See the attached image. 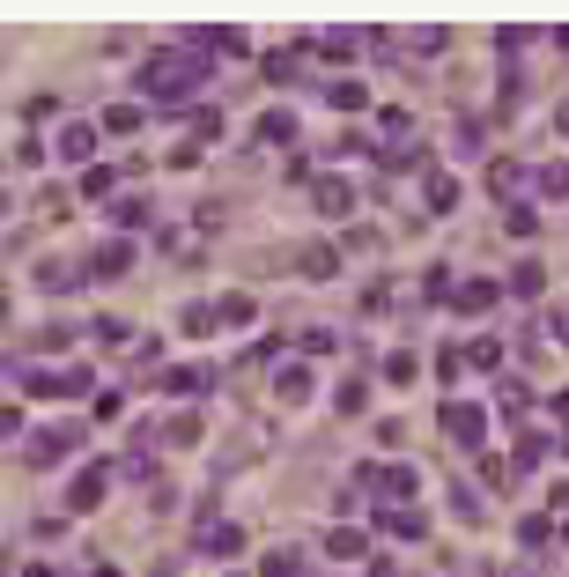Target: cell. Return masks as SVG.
<instances>
[{
	"instance_id": "6da1fadb",
	"label": "cell",
	"mask_w": 569,
	"mask_h": 577,
	"mask_svg": "<svg viewBox=\"0 0 569 577\" xmlns=\"http://www.w3.org/2000/svg\"><path fill=\"white\" fill-rule=\"evenodd\" d=\"M207 82V60L200 52H156V60L141 67V97H156L163 104V119H185V104H193V89Z\"/></svg>"
},
{
	"instance_id": "7a4b0ae2",
	"label": "cell",
	"mask_w": 569,
	"mask_h": 577,
	"mask_svg": "<svg viewBox=\"0 0 569 577\" xmlns=\"http://www.w3.org/2000/svg\"><path fill=\"white\" fill-rule=\"evenodd\" d=\"M82 437H89V422H60V430H30V444H23V467H30V474H52L60 459H74V452H82Z\"/></svg>"
},
{
	"instance_id": "3957f363",
	"label": "cell",
	"mask_w": 569,
	"mask_h": 577,
	"mask_svg": "<svg viewBox=\"0 0 569 577\" xmlns=\"http://www.w3.org/2000/svg\"><path fill=\"white\" fill-rule=\"evenodd\" d=\"M134 259H141L134 237H104V245L82 259V282H126V274H134Z\"/></svg>"
},
{
	"instance_id": "277c9868",
	"label": "cell",
	"mask_w": 569,
	"mask_h": 577,
	"mask_svg": "<svg viewBox=\"0 0 569 577\" xmlns=\"http://www.w3.org/2000/svg\"><path fill=\"white\" fill-rule=\"evenodd\" d=\"M436 422H444V437L459 444V452H481V437H488V407H473V400H444Z\"/></svg>"
},
{
	"instance_id": "5b68a950",
	"label": "cell",
	"mask_w": 569,
	"mask_h": 577,
	"mask_svg": "<svg viewBox=\"0 0 569 577\" xmlns=\"http://www.w3.org/2000/svg\"><path fill=\"white\" fill-rule=\"evenodd\" d=\"M111 481H119V459H89V467L67 481V511H97L111 496Z\"/></svg>"
},
{
	"instance_id": "8992f818",
	"label": "cell",
	"mask_w": 569,
	"mask_h": 577,
	"mask_svg": "<svg viewBox=\"0 0 569 577\" xmlns=\"http://www.w3.org/2000/svg\"><path fill=\"white\" fill-rule=\"evenodd\" d=\"M289 267L303 274V282H333V274H340V245H326V237H303V245L289 252Z\"/></svg>"
},
{
	"instance_id": "52a82bcc",
	"label": "cell",
	"mask_w": 569,
	"mask_h": 577,
	"mask_svg": "<svg viewBox=\"0 0 569 577\" xmlns=\"http://www.w3.org/2000/svg\"><path fill=\"white\" fill-rule=\"evenodd\" d=\"M193 548L200 555H244V526H230V518H193Z\"/></svg>"
},
{
	"instance_id": "ba28073f",
	"label": "cell",
	"mask_w": 569,
	"mask_h": 577,
	"mask_svg": "<svg viewBox=\"0 0 569 577\" xmlns=\"http://www.w3.org/2000/svg\"><path fill=\"white\" fill-rule=\"evenodd\" d=\"M525 185H533V163H525V156H496V163H488V193H496V200H510V208H518Z\"/></svg>"
},
{
	"instance_id": "9c48e42d",
	"label": "cell",
	"mask_w": 569,
	"mask_h": 577,
	"mask_svg": "<svg viewBox=\"0 0 569 577\" xmlns=\"http://www.w3.org/2000/svg\"><path fill=\"white\" fill-rule=\"evenodd\" d=\"M370 518L392 533V541H422V533H429V511H422V504H377Z\"/></svg>"
},
{
	"instance_id": "30bf717a",
	"label": "cell",
	"mask_w": 569,
	"mask_h": 577,
	"mask_svg": "<svg viewBox=\"0 0 569 577\" xmlns=\"http://www.w3.org/2000/svg\"><path fill=\"white\" fill-rule=\"evenodd\" d=\"M311 208L326 215V222H348L355 215V185L348 178H311Z\"/></svg>"
},
{
	"instance_id": "8fae6325",
	"label": "cell",
	"mask_w": 569,
	"mask_h": 577,
	"mask_svg": "<svg viewBox=\"0 0 569 577\" xmlns=\"http://www.w3.org/2000/svg\"><path fill=\"white\" fill-rule=\"evenodd\" d=\"M52 148H60V163H82V171H89V156H97V126H89V119H60V141H52Z\"/></svg>"
},
{
	"instance_id": "7c38bea8",
	"label": "cell",
	"mask_w": 569,
	"mask_h": 577,
	"mask_svg": "<svg viewBox=\"0 0 569 577\" xmlns=\"http://www.w3.org/2000/svg\"><path fill=\"white\" fill-rule=\"evenodd\" d=\"M503 296H518V304H540V296H547V259H540V252L518 259V267H510V282H503Z\"/></svg>"
},
{
	"instance_id": "4fadbf2b",
	"label": "cell",
	"mask_w": 569,
	"mask_h": 577,
	"mask_svg": "<svg viewBox=\"0 0 569 577\" xmlns=\"http://www.w3.org/2000/svg\"><path fill=\"white\" fill-rule=\"evenodd\" d=\"M311 393H318V378H311V363H303V356L274 370V400H281V407H303Z\"/></svg>"
},
{
	"instance_id": "5bb4252c",
	"label": "cell",
	"mask_w": 569,
	"mask_h": 577,
	"mask_svg": "<svg viewBox=\"0 0 569 577\" xmlns=\"http://www.w3.org/2000/svg\"><path fill=\"white\" fill-rule=\"evenodd\" d=\"M496 304H503V282H451V311H466V319H481Z\"/></svg>"
},
{
	"instance_id": "9a60e30c",
	"label": "cell",
	"mask_w": 569,
	"mask_h": 577,
	"mask_svg": "<svg viewBox=\"0 0 569 577\" xmlns=\"http://www.w3.org/2000/svg\"><path fill=\"white\" fill-rule=\"evenodd\" d=\"M311 45H318V52H326V60H333V67H348V60H363V45H370V30H318V37H311Z\"/></svg>"
},
{
	"instance_id": "2e32d148",
	"label": "cell",
	"mask_w": 569,
	"mask_h": 577,
	"mask_svg": "<svg viewBox=\"0 0 569 577\" xmlns=\"http://www.w3.org/2000/svg\"><path fill=\"white\" fill-rule=\"evenodd\" d=\"M207 385H215V370H200V363H170V370H163V393H170V400H200Z\"/></svg>"
},
{
	"instance_id": "e0dca14e",
	"label": "cell",
	"mask_w": 569,
	"mask_h": 577,
	"mask_svg": "<svg viewBox=\"0 0 569 577\" xmlns=\"http://www.w3.org/2000/svg\"><path fill=\"white\" fill-rule=\"evenodd\" d=\"M148 215H156V208H148L141 193H126V200L111 193V237H141V230H148Z\"/></svg>"
},
{
	"instance_id": "ac0fdd59",
	"label": "cell",
	"mask_w": 569,
	"mask_h": 577,
	"mask_svg": "<svg viewBox=\"0 0 569 577\" xmlns=\"http://www.w3.org/2000/svg\"><path fill=\"white\" fill-rule=\"evenodd\" d=\"M422 208H429V215H451V208H459V178L429 163V171H422Z\"/></svg>"
},
{
	"instance_id": "d6986e66",
	"label": "cell",
	"mask_w": 569,
	"mask_h": 577,
	"mask_svg": "<svg viewBox=\"0 0 569 577\" xmlns=\"http://www.w3.org/2000/svg\"><path fill=\"white\" fill-rule=\"evenodd\" d=\"M30 282L45 289V296H67V289H82V267H67V259H37Z\"/></svg>"
},
{
	"instance_id": "ffe728a7",
	"label": "cell",
	"mask_w": 569,
	"mask_h": 577,
	"mask_svg": "<svg viewBox=\"0 0 569 577\" xmlns=\"http://www.w3.org/2000/svg\"><path fill=\"white\" fill-rule=\"evenodd\" d=\"M333 415H348V422L370 415V378H363V370H348V378L333 385Z\"/></svg>"
},
{
	"instance_id": "44dd1931",
	"label": "cell",
	"mask_w": 569,
	"mask_h": 577,
	"mask_svg": "<svg viewBox=\"0 0 569 577\" xmlns=\"http://www.w3.org/2000/svg\"><path fill=\"white\" fill-rule=\"evenodd\" d=\"M326 555H333V563H363V555H370V533H363V526H333V533H326Z\"/></svg>"
},
{
	"instance_id": "7402d4cb",
	"label": "cell",
	"mask_w": 569,
	"mask_h": 577,
	"mask_svg": "<svg viewBox=\"0 0 569 577\" xmlns=\"http://www.w3.org/2000/svg\"><path fill=\"white\" fill-rule=\"evenodd\" d=\"M163 444H170V452H193V444H200V415H193V407H170Z\"/></svg>"
},
{
	"instance_id": "603a6c76",
	"label": "cell",
	"mask_w": 569,
	"mask_h": 577,
	"mask_svg": "<svg viewBox=\"0 0 569 577\" xmlns=\"http://www.w3.org/2000/svg\"><path fill=\"white\" fill-rule=\"evenodd\" d=\"M496 407L510 422H525V415H533V385H525V378H496Z\"/></svg>"
},
{
	"instance_id": "cb8c5ba5",
	"label": "cell",
	"mask_w": 569,
	"mask_h": 577,
	"mask_svg": "<svg viewBox=\"0 0 569 577\" xmlns=\"http://www.w3.org/2000/svg\"><path fill=\"white\" fill-rule=\"evenodd\" d=\"M547 452H555V437H547V430H533V422H525V430H518V474H533V467H540Z\"/></svg>"
},
{
	"instance_id": "d4e9b609",
	"label": "cell",
	"mask_w": 569,
	"mask_h": 577,
	"mask_svg": "<svg viewBox=\"0 0 569 577\" xmlns=\"http://www.w3.org/2000/svg\"><path fill=\"white\" fill-rule=\"evenodd\" d=\"M326 104L333 111H370V89L355 82V74H340V82H326Z\"/></svg>"
},
{
	"instance_id": "484cf974",
	"label": "cell",
	"mask_w": 569,
	"mask_h": 577,
	"mask_svg": "<svg viewBox=\"0 0 569 577\" xmlns=\"http://www.w3.org/2000/svg\"><path fill=\"white\" fill-rule=\"evenodd\" d=\"M459 363H466V370H488V378H496V370H503V341H488V333H481V341H466V348H459Z\"/></svg>"
},
{
	"instance_id": "4316f807",
	"label": "cell",
	"mask_w": 569,
	"mask_h": 577,
	"mask_svg": "<svg viewBox=\"0 0 569 577\" xmlns=\"http://www.w3.org/2000/svg\"><path fill=\"white\" fill-rule=\"evenodd\" d=\"M533 193H540V200H569V163H562V156L533 171Z\"/></svg>"
},
{
	"instance_id": "83f0119b",
	"label": "cell",
	"mask_w": 569,
	"mask_h": 577,
	"mask_svg": "<svg viewBox=\"0 0 569 577\" xmlns=\"http://www.w3.org/2000/svg\"><path fill=\"white\" fill-rule=\"evenodd\" d=\"M333 348H340V333H333V326H303V333H296V356H303V363L333 356Z\"/></svg>"
},
{
	"instance_id": "f1b7e54d",
	"label": "cell",
	"mask_w": 569,
	"mask_h": 577,
	"mask_svg": "<svg viewBox=\"0 0 569 577\" xmlns=\"http://www.w3.org/2000/svg\"><path fill=\"white\" fill-rule=\"evenodd\" d=\"M97 126H104V134H141L148 111H141V104H104V119H97Z\"/></svg>"
},
{
	"instance_id": "f546056e",
	"label": "cell",
	"mask_w": 569,
	"mask_h": 577,
	"mask_svg": "<svg viewBox=\"0 0 569 577\" xmlns=\"http://www.w3.org/2000/svg\"><path fill=\"white\" fill-rule=\"evenodd\" d=\"M185 126H193V141L207 148V141H215V134H222V111H215V104H200V97H193V104H185Z\"/></svg>"
},
{
	"instance_id": "4dcf8cb0",
	"label": "cell",
	"mask_w": 569,
	"mask_h": 577,
	"mask_svg": "<svg viewBox=\"0 0 569 577\" xmlns=\"http://www.w3.org/2000/svg\"><path fill=\"white\" fill-rule=\"evenodd\" d=\"M259 141H281V148H289V141H296V111H281V104L259 111Z\"/></svg>"
},
{
	"instance_id": "1f68e13d",
	"label": "cell",
	"mask_w": 569,
	"mask_h": 577,
	"mask_svg": "<svg viewBox=\"0 0 569 577\" xmlns=\"http://www.w3.org/2000/svg\"><path fill=\"white\" fill-rule=\"evenodd\" d=\"M215 319H222V326H252V319H259V304H252L244 289H237V296H215Z\"/></svg>"
},
{
	"instance_id": "d6a6232c",
	"label": "cell",
	"mask_w": 569,
	"mask_h": 577,
	"mask_svg": "<svg viewBox=\"0 0 569 577\" xmlns=\"http://www.w3.org/2000/svg\"><path fill=\"white\" fill-rule=\"evenodd\" d=\"M74 348V326H37L30 333V356H67Z\"/></svg>"
},
{
	"instance_id": "836d02e7",
	"label": "cell",
	"mask_w": 569,
	"mask_h": 577,
	"mask_svg": "<svg viewBox=\"0 0 569 577\" xmlns=\"http://www.w3.org/2000/svg\"><path fill=\"white\" fill-rule=\"evenodd\" d=\"M503 230L518 237V245H525V237H540V208H533V200H518V208H503Z\"/></svg>"
},
{
	"instance_id": "e575fe53",
	"label": "cell",
	"mask_w": 569,
	"mask_h": 577,
	"mask_svg": "<svg viewBox=\"0 0 569 577\" xmlns=\"http://www.w3.org/2000/svg\"><path fill=\"white\" fill-rule=\"evenodd\" d=\"M222 319H215V304H185L178 311V333H185V341H200V333H215Z\"/></svg>"
},
{
	"instance_id": "d590c367",
	"label": "cell",
	"mask_w": 569,
	"mask_h": 577,
	"mask_svg": "<svg viewBox=\"0 0 569 577\" xmlns=\"http://www.w3.org/2000/svg\"><path fill=\"white\" fill-rule=\"evenodd\" d=\"M422 378V356H414V348H392L385 356V385H414Z\"/></svg>"
},
{
	"instance_id": "8d00e7d4",
	"label": "cell",
	"mask_w": 569,
	"mask_h": 577,
	"mask_svg": "<svg viewBox=\"0 0 569 577\" xmlns=\"http://www.w3.org/2000/svg\"><path fill=\"white\" fill-rule=\"evenodd\" d=\"M200 156H207V148L185 134V141H170V148H163V171H200Z\"/></svg>"
},
{
	"instance_id": "74e56055",
	"label": "cell",
	"mask_w": 569,
	"mask_h": 577,
	"mask_svg": "<svg viewBox=\"0 0 569 577\" xmlns=\"http://www.w3.org/2000/svg\"><path fill=\"white\" fill-rule=\"evenodd\" d=\"M518 541H525V548H547V541H555V518H547V511H525V518H518Z\"/></svg>"
},
{
	"instance_id": "f35d334b",
	"label": "cell",
	"mask_w": 569,
	"mask_h": 577,
	"mask_svg": "<svg viewBox=\"0 0 569 577\" xmlns=\"http://www.w3.org/2000/svg\"><path fill=\"white\" fill-rule=\"evenodd\" d=\"M267 577H311V570H303V548H289V541L267 548Z\"/></svg>"
},
{
	"instance_id": "ab89813d",
	"label": "cell",
	"mask_w": 569,
	"mask_h": 577,
	"mask_svg": "<svg viewBox=\"0 0 569 577\" xmlns=\"http://www.w3.org/2000/svg\"><path fill=\"white\" fill-rule=\"evenodd\" d=\"M333 156H355V163H377V134H363V126H348V134H340V148Z\"/></svg>"
},
{
	"instance_id": "60d3db41",
	"label": "cell",
	"mask_w": 569,
	"mask_h": 577,
	"mask_svg": "<svg viewBox=\"0 0 569 577\" xmlns=\"http://www.w3.org/2000/svg\"><path fill=\"white\" fill-rule=\"evenodd\" d=\"M82 193H89V200H111V193H119V171H111V163H89V171H82Z\"/></svg>"
},
{
	"instance_id": "b9f144b4",
	"label": "cell",
	"mask_w": 569,
	"mask_h": 577,
	"mask_svg": "<svg viewBox=\"0 0 569 577\" xmlns=\"http://www.w3.org/2000/svg\"><path fill=\"white\" fill-rule=\"evenodd\" d=\"M89 333H97L104 348H134V326H126V319H111V311H104V319L89 326Z\"/></svg>"
},
{
	"instance_id": "7bdbcfd3",
	"label": "cell",
	"mask_w": 569,
	"mask_h": 577,
	"mask_svg": "<svg viewBox=\"0 0 569 577\" xmlns=\"http://www.w3.org/2000/svg\"><path fill=\"white\" fill-rule=\"evenodd\" d=\"M296 67H303V52L289 45V52H267V82L281 89V82H296Z\"/></svg>"
},
{
	"instance_id": "ee69618b",
	"label": "cell",
	"mask_w": 569,
	"mask_h": 577,
	"mask_svg": "<svg viewBox=\"0 0 569 577\" xmlns=\"http://www.w3.org/2000/svg\"><path fill=\"white\" fill-rule=\"evenodd\" d=\"M533 37H540V30H496V52H503V60H510V67H518V52H525V45H533Z\"/></svg>"
},
{
	"instance_id": "f6af8a7d",
	"label": "cell",
	"mask_w": 569,
	"mask_h": 577,
	"mask_svg": "<svg viewBox=\"0 0 569 577\" xmlns=\"http://www.w3.org/2000/svg\"><path fill=\"white\" fill-rule=\"evenodd\" d=\"M451 511H459V518H466V526H481V518H488V511H481V496H473V489H466V481H459V489H451Z\"/></svg>"
},
{
	"instance_id": "bcb514c9",
	"label": "cell",
	"mask_w": 569,
	"mask_h": 577,
	"mask_svg": "<svg viewBox=\"0 0 569 577\" xmlns=\"http://www.w3.org/2000/svg\"><path fill=\"white\" fill-rule=\"evenodd\" d=\"M444 45H451V30H436V23H422V30H414V52H422V60H436Z\"/></svg>"
},
{
	"instance_id": "7dc6e473",
	"label": "cell",
	"mask_w": 569,
	"mask_h": 577,
	"mask_svg": "<svg viewBox=\"0 0 569 577\" xmlns=\"http://www.w3.org/2000/svg\"><path fill=\"white\" fill-rule=\"evenodd\" d=\"M89 393V363H67L60 370V400H82Z\"/></svg>"
},
{
	"instance_id": "c3c4849f",
	"label": "cell",
	"mask_w": 569,
	"mask_h": 577,
	"mask_svg": "<svg viewBox=\"0 0 569 577\" xmlns=\"http://www.w3.org/2000/svg\"><path fill=\"white\" fill-rule=\"evenodd\" d=\"M422 296H429V304H451V267H429L422 274Z\"/></svg>"
},
{
	"instance_id": "681fc988",
	"label": "cell",
	"mask_w": 569,
	"mask_h": 577,
	"mask_svg": "<svg viewBox=\"0 0 569 577\" xmlns=\"http://www.w3.org/2000/svg\"><path fill=\"white\" fill-rule=\"evenodd\" d=\"M37 208H45L52 222H67V215H74V193H60V185H52V193H45V200H37Z\"/></svg>"
},
{
	"instance_id": "f907efd6",
	"label": "cell",
	"mask_w": 569,
	"mask_h": 577,
	"mask_svg": "<svg viewBox=\"0 0 569 577\" xmlns=\"http://www.w3.org/2000/svg\"><path fill=\"white\" fill-rule=\"evenodd\" d=\"M15 163H30V171H37V163H45V141L23 134V141H15Z\"/></svg>"
},
{
	"instance_id": "816d5d0a",
	"label": "cell",
	"mask_w": 569,
	"mask_h": 577,
	"mask_svg": "<svg viewBox=\"0 0 569 577\" xmlns=\"http://www.w3.org/2000/svg\"><path fill=\"white\" fill-rule=\"evenodd\" d=\"M52 111H60V97H30V104H23V119H30V126H45Z\"/></svg>"
},
{
	"instance_id": "f5cc1de1",
	"label": "cell",
	"mask_w": 569,
	"mask_h": 577,
	"mask_svg": "<svg viewBox=\"0 0 569 577\" xmlns=\"http://www.w3.org/2000/svg\"><path fill=\"white\" fill-rule=\"evenodd\" d=\"M547 333H555V341L569 348V304H562V311H547Z\"/></svg>"
},
{
	"instance_id": "db71d44e",
	"label": "cell",
	"mask_w": 569,
	"mask_h": 577,
	"mask_svg": "<svg viewBox=\"0 0 569 577\" xmlns=\"http://www.w3.org/2000/svg\"><path fill=\"white\" fill-rule=\"evenodd\" d=\"M547 415H555V422H569V385H562V393H547Z\"/></svg>"
},
{
	"instance_id": "11a10c76",
	"label": "cell",
	"mask_w": 569,
	"mask_h": 577,
	"mask_svg": "<svg viewBox=\"0 0 569 577\" xmlns=\"http://www.w3.org/2000/svg\"><path fill=\"white\" fill-rule=\"evenodd\" d=\"M0 437H23V415H15V407H0Z\"/></svg>"
},
{
	"instance_id": "9f6ffc18",
	"label": "cell",
	"mask_w": 569,
	"mask_h": 577,
	"mask_svg": "<svg viewBox=\"0 0 569 577\" xmlns=\"http://www.w3.org/2000/svg\"><path fill=\"white\" fill-rule=\"evenodd\" d=\"M23 577H60V563H23Z\"/></svg>"
},
{
	"instance_id": "6f0895ef",
	"label": "cell",
	"mask_w": 569,
	"mask_h": 577,
	"mask_svg": "<svg viewBox=\"0 0 569 577\" xmlns=\"http://www.w3.org/2000/svg\"><path fill=\"white\" fill-rule=\"evenodd\" d=\"M555 134H562V141H569V97H562V104H555Z\"/></svg>"
},
{
	"instance_id": "680465c9",
	"label": "cell",
	"mask_w": 569,
	"mask_h": 577,
	"mask_svg": "<svg viewBox=\"0 0 569 577\" xmlns=\"http://www.w3.org/2000/svg\"><path fill=\"white\" fill-rule=\"evenodd\" d=\"M0 326H8V289H0Z\"/></svg>"
},
{
	"instance_id": "91938a15",
	"label": "cell",
	"mask_w": 569,
	"mask_h": 577,
	"mask_svg": "<svg viewBox=\"0 0 569 577\" xmlns=\"http://www.w3.org/2000/svg\"><path fill=\"white\" fill-rule=\"evenodd\" d=\"M0 215H15V200H8V193H0Z\"/></svg>"
},
{
	"instance_id": "94428289",
	"label": "cell",
	"mask_w": 569,
	"mask_h": 577,
	"mask_svg": "<svg viewBox=\"0 0 569 577\" xmlns=\"http://www.w3.org/2000/svg\"><path fill=\"white\" fill-rule=\"evenodd\" d=\"M89 577H119V570H89Z\"/></svg>"
},
{
	"instance_id": "6125c7cd",
	"label": "cell",
	"mask_w": 569,
	"mask_h": 577,
	"mask_svg": "<svg viewBox=\"0 0 569 577\" xmlns=\"http://www.w3.org/2000/svg\"><path fill=\"white\" fill-rule=\"evenodd\" d=\"M555 452H562V459H569V437H562V444H555Z\"/></svg>"
},
{
	"instance_id": "be15d7a7",
	"label": "cell",
	"mask_w": 569,
	"mask_h": 577,
	"mask_svg": "<svg viewBox=\"0 0 569 577\" xmlns=\"http://www.w3.org/2000/svg\"><path fill=\"white\" fill-rule=\"evenodd\" d=\"M0 577H8V570H0Z\"/></svg>"
},
{
	"instance_id": "e7e4bbea",
	"label": "cell",
	"mask_w": 569,
	"mask_h": 577,
	"mask_svg": "<svg viewBox=\"0 0 569 577\" xmlns=\"http://www.w3.org/2000/svg\"><path fill=\"white\" fill-rule=\"evenodd\" d=\"M562 533H569V526H562Z\"/></svg>"
}]
</instances>
